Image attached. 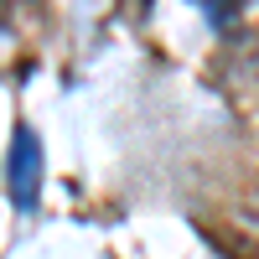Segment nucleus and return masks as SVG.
Segmentation results:
<instances>
[{"instance_id": "obj_1", "label": "nucleus", "mask_w": 259, "mask_h": 259, "mask_svg": "<svg viewBox=\"0 0 259 259\" xmlns=\"http://www.w3.org/2000/svg\"><path fill=\"white\" fill-rule=\"evenodd\" d=\"M6 187H11V202L21 212H31L41 197V140L31 124H16L11 135V161H6Z\"/></svg>"}, {"instance_id": "obj_2", "label": "nucleus", "mask_w": 259, "mask_h": 259, "mask_svg": "<svg viewBox=\"0 0 259 259\" xmlns=\"http://www.w3.org/2000/svg\"><path fill=\"white\" fill-rule=\"evenodd\" d=\"M119 16L124 21H145L150 16V0H119Z\"/></svg>"}, {"instance_id": "obj_3", "label": "nucleus", "mask_w": 259, "mask_h": 259, "mask_svg": "<svg viewBox=\"0 0 259 259\" xmlns=\"http://www.w3.org/2000/svg\"><path fill=\"white\" fill-rule=\"evenodd\" d=\"M6 21H11V0H0V26H6Z\"/></svg>"}, {"instance_id": "obj_4", "label": "nucleus", "mask_w": 259, "mask_h": 259, "mask_svg": "<svg viewBox=\"0 0 259 259\" xmlns=\"http://www.w3.org/2000/svg\"><path fill=\"white\" fill-rule=\"evenodd\" d=\"M202 6H207V0H202Z\"/></svg>"}]
</instances>
